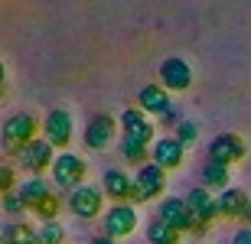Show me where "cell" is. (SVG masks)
<instances>
[{
  "label": "cell",
  "instance_id": "9a60e30c",
  "mask_svg": "<svg viewBox=\"0 0 251 244\" xmlns=\"http://www.w3.org/2000/svg\"><path fill=\"white\" fill-rule=\"evenodd\" d=\"M137 108L144 114L163 117L173 104H170V94H167V88H163V85H147V88H140V94H137Z\"/></svg>",
  "mask_w": 251,
  "mask_h": 244
},
{
  "label": "cell",
  "instance_id": "484cf974",
  "mask_svg": "<svg viewBox=\"0 0 251 244\" xmlns=\"http://www.w3.org/2000/svg\"><path fill=\"white\" fill-rule=\"evenodd\" d=\"M0 208H3V212H7V215H20V212H23V202H20V196H17V189H13V192H7V196H0Z\"/></svg>",
  "mask_w": 251,
  "mask_h": 244
},
{
  "label": "cell",
  "instance_id": "7a4b0ae2",
  "mask_svg": "<svg viewBox=\"0 0 251 244\" xmlns=\"http://www.w3.org/2000/svg\"><path fill=\"white\" fill-rule=\"evenodd\" d=\"M157 218L163 222V225H170L173 231H189V235H202V231H209V225L205 222H199V218L189 212L186 199H163L157 205Z\"/></svg>",
  "mask_w": 251,
  "mask_h": 244
},
{
  "label": "cell",
  "instance_id": "603a6c76",
  "mask_svg": "<svg viewBox=\"0 0 251 244\" xmlns=\"http://www.w3.org/2000/svg\"><path fill=\"white\" fill-rule=\"evenodd\" d=\"M36 235H39V244H62L65 228L59 225V222H43V225L36 228Z\"/></svg>",
  "mask_w": 251,
  "mask_h": 244
},
{
  "label": "cell",
  "instance_id": "5b68a950",
  "mask_svg": "<svg viewBox=\"0 0 251 244\" xmlns=\"http://www.w3.org/2000/svg\"><path fill=\"white\" fill-rule=\"evenodd\" d=\"M163 189H167V173L157 163H147L134 176V202H153L157 196H163Z\"/></svg>",
  "mask_w": 251,
  "mask_h": 244
},
{
  "label": "cell",
  "instance_id": "2e32d148",
  "mask_svg": "<svg viewBox=\"0 0 251 244\" xmlns=\"http://www.w3.org/2000/svg\"><path fill=\"white\" fill-rule=\"evenodd\" d=\"M186 205H189V212H193V215L199 218V222H205V225H212V218L219 215V199L209 196V189H205V186L189 189Z\"/></svg>",
  "mask_w": 251,
  "mask_h": 244
},
{
  "label": "cell",
  "instance_id": "ac0fdd59",
  "mask_svg": "<svg viewBox=\"0 0 251 244\" xmlns=\"http://www.w3.org/2000/svg\"><path fill=\"white\" fill-rule=\"evenodd\" d=\"M248 202H251V199L245 196L242 189L228 186L222 196H219V215H225V218H242L245 212H248Z\"/></svg>",
  "mask_w": 251,
  "mask_h": 244
},
{
  "label": "cell",
  "instance_id": "44dd1931",
  "mask_svg": "<svg viewBox=\"0 0 251 244\" xmlns=\"http://www.w3.org/2000/svg\"><path fill=\"white\" fill-rule=\"evenodd\" d=\"M147 241L150 244H179V231H173V228L163 225L160 218H153L147 225Z\"/></svg>",
  "mask_w": 251,
  "mask_h": 244
},
{
  "label": "cell",
  "instance_id": "7402d4cb",
  "mask_svg": "<svg viewBox=\"0 0 251 244\" xmlns=\"http://www.w3.org/2000/svg\"><path fill=\"white\" fill-rule=\"evenodd\" d=\"M147 153H150V147H140V143L121 137V156L127 163H140V166H147Z\"/></svg>",
  "mask_w": 251,
  "mask_h": 244
},
{
  "label": "cell",
  "instance_id": "f546056e",
  "mask_svg": "<svg viewBox=\"0 0 251 244\" xmlns=\"http://www.w3.org/2000/svg\"><path fill=\"white\" fill-rule=\"evenodd\" d=\"M7 91V66H3V59H0V98Z\"/></svg>",
  "mask_w": 251,
  "mask_h": 244
},
{
  "label": "cell",
  "instance_id": "f1b7e54d",
  "mask_svg": "<svg viewBox=\"0 0 251 244\" xmlns=\"http://www.w3.org/2000/svg\"><path fill=\"white\" fill-rule=\"evenodd\" d=\"M160 121H163V124H176V127H179V124H183V121H179V114L173 111V108H170V111L163 114V117H160Z\"/></svg>",
  "mask_w": 251,
  "mask_h": 244
},
{
  "label": "cell",
  "instance_id": "ffe728a7",
  "mask_svg": "<svg viewBox=\"0 0 251 244\" xmlns=\"http://www.w3.org/2000/svg\"><path fill=\"white\" fill-rule=\"evenodd\" d=\"M3 238H7V244H39L36 228H29L26 222H13V225H7L3 228Z\"/></svg>",
  "mask_w": 251,
  "mask_h": 244
},
{
  "label": "cell",
  "instance_id": "d6a6232c",
  "mask_svg": "<svg viewBox=\"0 0 251 244\" xmlns=\"http://www.w3.org/2000/svg\"><path fill=\"white\" fill-rule=\"evenodd\" d=\"M0 244H7V238H3V228H0Z\"/></svg>",
  "mask_w": 251,
  "mask_h": 244
},
{
  "label": "cell",
  "instance_id": "1f68e13d",
  "mask_svg": "<svg viewBox=\"0 0 251 244\" xmlns=\"http://www.w3.org/2000/svg\"><path fill=\"white\" fill-rule=\"evenodd\" d=\"M245 218H248V222H251V202H248V212H245Z\"/></svg>",
  "mask_w": 251,
  "mask_h": 244
},
{
  "label": "cell",
  "instance_id": "d6986e66",
  "mask_svg": "<svg viewBox=\"0 0 251 244\" xmlns=\"http://www.w3.org/2000/svg\"><path fill=\"white\" fill-rule=\"evenodd\" d=\"M202 179H205V189H228V179H232V166H222V163H205L202 166Z\"/></svg>",
  "mask_w": 251,
  "mask_h": 244
},
{
  "label": "cell",
  "instance_id": "3957f363",
  "mask_svg": "<svg viewBox=\"0 0 251 244\" xmlns=\"http://www.w3.org/2000/svg\"><path fill=\"white\" fill-rule=\"evenodd\" d=\"M85 173H88V163L78 153H59L52 163V182L59 189H69V192L85 186Z\"/></svg>",
  "mask_w": 251,
  "mask_h": 244
},
{
  "label": "cell",
  "instance_id": "d4e9b609",
  "mask_svg": "<svg viewBox=\"0 0 251 244\" xmlns=\"http://www.w3.org/2000/svg\"><path fill=\"white\" fill-rule=\"evenodd\" d=\"M20 182H17V173H13V166H7V163H0V196H7V192H13Z\"/></svg>",
  "mask_w": 251,
  "mask_h": 244
},
{
  "label": "cell",
  "instance_id": "5bb4252c",
  "mask_svg": "<svg viewBox=\"0 0 251 244\" xmlns=\"http://www.w3.org/2000/svg\"><path fill=\"white\" fill-rule=\"evenodd\" d=\"M114 117L111 114H98V117H92V124L85 127V147L88 150H104L108 143L114 140Z\"/></svg>",
  "mask_w": 251,
  "mask_h": 244
},
{
  "label": "cell",
  "instance_id": "83f0119b",
  "mask_svg": "<svg viewBox=\"0 0 251 244\" xmlns=\"http://www.w3.org/2000/svg\"><path fill=\"white\" fill-rule=\"evenodd\" d=\"M232 244H251V225H248V228H242V231H235Z\"/></svg>",
  "mask_w": 251,
  "mask_h": 244
},
{
  "label": "cell",
  "instance_id": "8fae6325",
  "mask_svg": "<svg viewBox=\"0 0 251 244\" xmlns=\"http://www.w3.org/2000/svg\"><path fill=\"white\" fill-rule=\"evenodd\" d=\"M150 156H153V163H157L163 173H170V169L183 166V160H186V147H183L176 137H157Z\"/></svg>",
  "mask_w": 251,
  "mask_h": 244
},
{
  "label": "cell",
  "instance_id": "e0dca14e",
  "mask_svg": "<svg viewBox=\"0 0 251 244\" xmlns=\"http://www.w3.org/2000/svg\"><path fill=\"white\" fill-rule=\"evenodd\" d=\"M17 196H20V202H23L26 208H33V212H36V208L43 205L52 192H49V182H46V179L33 176V179H23V182L17 186Z\"/></svg>",
  "mask_w": 251,
  "mask_h": 244
},
{
  "label": "cell",
  "instance_id": "30bf717a",
  "mask_svg": "<svg viewBox=\"0 0 251 244\" xmlns=\"http://www.w3.org/2000/svg\"><path fill=\"white\" fill-rule=\"evenodd\" d=\"M160 85L167 91H186L189 85H193V68H189L186 59H179V56L163 59L160 62Z\"/></svg>",
  "mask_w": 251,
  "mask_h": 244
},
{
  "label": "cell",
  "instance_id": "4dcf8cb0",
  "mask_svg": "<svg viewBox=\"0 0 251 244\" xmlns=\"http://www.w3.org/2000/svg\"><path fill=\"white\" fill-rule=\"evenodd\" d=\"M88 244H118V241H111V238H104V235H98V238H92Z\"/></svg>",
  "mask_w": 251,
  "mask_h": 244
},
{
  "label": "cell",
  "instance_id": "277c9868",
  "mask_svg": "<svg viewBox=\"0 0 251 244\" xmlns=\"http://www.w3.org/2000/svg\"><path fill=\"white\" fill-rule=\"evenodd\" d=\"M140 225V215L137 208L130 205V202H118V205H111L108 212H104V238H127L134 235Z\"/></svg>",
  "mask_w": 251,
  "mask_h": 244
},
{
  "label": "cell",
  "instance_id": "52a82bcc",
  "mask_svg": "<svg viewBox=\"0 0 251 244\" xmlns=\"http://www.w3.org/2000/svg\"><path fill=\"white\" fill-rule=\"evenodd\" d=\"M248 156V147L238 133H219L212 143H209V160L222 163V166H235Z\"/></svg>",
  "mask_w": 251,
  "mask_h": 244
},
{
  "label": "cell",
  "instance_id": "9c48e42d",
  "mask_svg": "<svg viewBox=\"0 0 251 244\" xmlns=\"http://www.w3.org/2000/svg\"><path fill=\"white\" fill-rule=\"evenodd\" d=\"M75 131V121L65 108H52V111L43 117V140H49L52 147H69Z\"/></svg>",
  "mask_w": 251,
  "mask_h": 244
},
{
  "label": "cell",
  "instance_id": "8992f818",
  "mask_svg": "<svg viewBox=\"0 0 251 244\" xmlns=\"http://www.w3.org/2000/svg\"><path fill=\"white\" fill-rule=\"evenodd\" d=\"M101 205H104V192L98 186H82L69 192V212L82 222H92V218L101 215Z\"/></svg>",
  "mask_w": 251,
  "mask_h": 244
},
{
  "label": "cell",
  "instance_id": "6da1fadb",
  "mask_svg": "<svg viewBox=\"0 0 251 244\" xmlns=\"http://www.w3.org/2000/svg\"><path fill=\"white\" fill-rule=\"evenodd\" d=\"M39 131H43V124L36 121V114L17 111L13 117H7V121H3V127H0L3 150L13 153V156H20V153H23V147H29V143L36 140V133H39Z\"/></svg>",
  "mask_w": 251,
  "mask_h": 244
},
{
  "label": "cell",
  "instance_id": "cb8c5ba5",
  "mask_svg": "<svg viewBox=\"0 0 251 244\" xmlns=\"http://www.w3.org/2000/svg\"><path fill=\"white\" fill-rule=\"evenodd\" d=\"M173 137H176V140L183 143V147H189V143L199 140V127H196L193 121H183V124L176 127V133H173Z\"/></svg>",
  "mask_w": 251,
  "mask_h": 244
},
{
  "label": "cell",
  "instance_id": "7c38bea8",
  "mask_svg": "<svg viewBox=\"0 0 251 244\" xmlns=\"http://www.w3.org/2000/svg\"><path fill=\"white\" fill-rule=\"evenodd\" d=\"M121 127H124V137L140 143V147H150V140H153V124L147 121V114L140 111V108H124Z\"/></svg>",
  "mask_w": 251,
  "mask_h": 244
},
{
  "label": "cell",
  "instance_id": "ba28073f",
  "mask_svg": "<svg viewBox=\"0 0 251 244\" xmlns=\"http://www.w3.org/2000/svg\"><path fill=\"white\" fill-rule=\"evenodd\" d=\"M56 147L49 140H43V137H36V140L29 143V147H23V153H20L17 160L20 166L26 169V173H33V176H43L46 169H52V163H56Z\"/></svg>",
  "mask_w": 251,
  "mask_h": 244
},
{
  "label": "cell",
  "instance_id": "4fadbf2b",
  "mask_svg": "<svg viewBox=\"0 0 251 244\" xmlns=\"http://www.w3.org/2000/svg\"><path fill=\"white\" fill-rule=\"evenodd\" d=\"M101 192L108 199H114V205L118 202H134V176H127L121 169H108L101 179Z\"/></svg>",
  "mask_w": 251,
  "mask_h": 244
},
{
  "label": "cell",
  "instance_id": "4316f807",
  "mask_svg": "<svg viewBox=\"0 0 251 244\" xmlns=\"http://www.w3.org/2000/svg\"><path fill=\"white\" fill-rule=\"evenodd\" d=\"M59 208H62V205H59V199H56V196H49L46 202H43V205L36 208V215L43 218V222H56V215H59Z\"/></svg>",
  "mask_w": 251,
  "mask_h": 244
}]
</instances>
